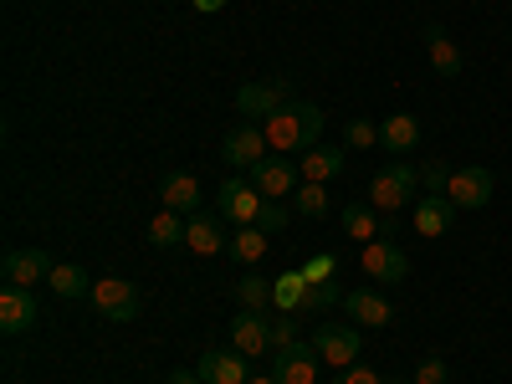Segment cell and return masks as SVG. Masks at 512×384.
I'll return each mask as SVG.
<instances>
[{
    "label": "cell",
    "instance_id": "cell-17",
    "mask_svg": "<svg viewBox=\"0 0 512 384\" xmlns=\"http://www.w3.org/2000/svg\"><path fill=\"white\" fill-rule=\"evenodd\" d=\"M344 164H349V149H338V144H318L308 154H297V175H303V185H328L344 175Z\"/></svg>",
    "mask_w": 512,
    "mask_h": 384
},
{
    "label": "cell",
    "instance_id": "cell-25",
    "mask_svg": "<svg viewBox=\"0 0 512 384\" xmlns=\"http://www.w3.org/2000/svg\"><path fill=\"white\" fill-rule=\"evenodd\" d=\"M303 297H308L303 267H292V272H282V277L272 282V308H282V313H297V318H303Z\"/></svg>",
    "mask_w": 512,
    "mask_h": 384
},
{
    "label": "cell",
    "instance_id": "cell-2",
    "mask_svg": "<svg viewBox=\"0 0 512 384\" xmlns=\"http://www.w3.org/2000/svg\"><path fill=\"white\" fill-rule=\"evenodd\" d=\"M364 200L379 210V216H400V210H410V205L420 200V164H410V159L379 164Z\"/></svg>",
    "mask_w": 512,
    "mask_h": 384
},
{
    "label": "cell",
    "instance_id": "cell-23",
    "mask_svg": "<svg viewBox=\"0 0 512 384\" xmlns=\"http://www.w3.org/2000/svg\"><path fill=\"white\" fill-rule=\"evenodd\" d=\"M420 36H425V57H431V67H436L441 77H461V47L446 36V26H441V21H431Z\"/></svg>",
    "mask_w": 512,
    "mask_h": 384
},
{
    "label": "cell",
    "instance_id": "cell-26",
    "mask_svg": "<svg viewBox=\"0 0 512 384\" xmlns=\"http://www.w3.org/2000/svg\"><path fill=\"white\" fill-rule=\"evenodd\" d=\"M47 287L57 297H67V303H72V297H93V282H88V272H82L77 262H57L52 277H47Z\"/></svg>",
    "mask_w": 512,
    "mask_h": 384
},
{
    "label": "cell",
    "instance_id": "cell-4",
    "mask_svg": "<svg viewBox=\"0 0 512 384\" xmlns=\"http://www.w3.org/2000/svg\"><path fill=\"white\" fill-rule=\"evenodd\" d=\"M359 272L374 287H400L410 277V256L400 251V241H369L359 246Z\"/></svg>",
    "mask_w": 512,
    "mask_h": 384
},
{
    "label": "cell",
    "instance_id": "cell-27",
    "mask_svg": "<svg viewBox=\"0 0 512 384\" xmlns=\"http://www.w3.org/2000/svg\"><path fill=\"white\" fill-rule=\"evenodd\" d=\"M236 303L251 313H272V282L267 277H236Z\"/></svg>",
    "mask_w": 512,
    "mask_h": 384
},
{
    "label": "cell",
    "instance_id": "cell-6",
    "mask_svg": "<svg viewBox=\"0 0 512 384\" xmlns=\"http://www.w3.org/2000/svg\"><path fill=\"white\" fill-rule=\"evenodd\" d=\"M139 303H144V292L128 282V277H93V308H98V318L134 323L139 318Z\"/></svg>",
    "mask_w": 512,
    "mask_h": 384
},
{
    "label": "cell",
    "instance_id": "cell-29",
    "mask_svg": "<svg viewBox=\"0 0 512 384\" xmlns=\"http://www.w3.org/2000/svg\"><path fill=\"white\" fill-rule=\"evenodd\" d=\"M328 308H344V292H338V282H308L303 318H323Z\"/></svg>",
    "mask_w": 512,
    "mask_h": 384
},
{
    "label": "cell",
    "instance_id": "cell-16",
    "mask_svg": "<svg viewBox=\"0 0 512 384\" xmlns=\"http://www.w3.org/2000/svg\"><path fill=\"white\" fill-rule=\"evenodd\" d=\"M231 344H236L246 359H267V354H272V328H267V313L241 308V313L231 318Z\"/></svg>",
    "mask_w": 512,
    "mask_h": 384
},
{
    "label": "cell",
    "instance_id": "cell-19",
    "mask_svg": "<svg viewBox=\"0 0 512 384\" xmlns=\"http://www.w3.org/2000/svg\"><path fill=\"white\" fill-rule=\"evenodd\" d=\"M344 313L359 318V328H390V323H395L390 297H379L374 287H354V292H344Z\"/></svg>",
    "mask_w": 512,
    "mask_h": 384
},
{
    "label": "cell",
    "instance_id": "cell-39",
    "mask_svg": "<svg viewBox=\"0 0 512 384\" xmlns=\"http://www.w3.org/2000/svg\"><path fill=\"white\" fill-rule=\"evenodd\" d=\"M164 384H205V379H200V374H195V369H175V374H169V379H164Z\"/></svg>",
    "mask_w": 512,
    "mask_h": 384
},
{
    "label": "cell",
    "instance_id": "cell-40",
    "mask_svg": "<svg viewBox=\"0 0 512 384\" xmlns=\"http://www.w3.org/2000/svg\"><path fill=\"white\" fill-rule=\"evenodd\" d=\"M246 384H277V374H251Z\"/></svg>",
    "mask_w": 512,
    "mask_h": 384
},
{
    "label": "cell",
    "instance_id": "cell-10",
    "mask_svg": "<svg viewBox=\"0 0 512 384\" xmlns=\"http://www.w3.org/2000/svg\"><path fill=\"white\" fill-rule=\"evenodd\" d=\"M52 267H57V262H52L41 246H11L6 262H0V277H6L11 287H36V282L52 277Z\"/></svg>",
    "mask_w": 512,
    "mask_h": 384
},
{
    "label": "cell",
    "instance_id": "cell-3",
    "mask_svg": "<svg viewBox=\"0 0 512 384\" xmlns=\"http://www.w3.org/2000/svg\"><path fill=\"white\" fill-rule=\"evenodd\" d=\"M287 103H292V88L282 77H256V82H241V88H236V113L246 123H267Z\"/></svg>",
    "mask_w": 512,
    "mask_h": 384
},
{
    "label": "cell",
    "instance_id": "cell-11",
    "mask_svg": "<svg viewBox=\"0 0 512 384\" xmlns=\"http://www.w3.org/2000/svg\"><path fill=\"white\" fill-rule=\"evenodd\" d=\"M246 180H251L256 190H262V200H287V195L303 190V185H297V180H303V175H297V164H292V159H282V154H267V159L256 164Z\"/></svg>",
    "mask_w": 512,
    "mask_h": 384
},
{
    "label": "cell",
    "instance_id": "cell-20",
    "mask_svg": "<svg viewBox=\"0 0 512 384\" xmlns=\"http://www.w3.org/2000/svg\"><path fill=\"white\" fill-rule=\"evenodd\" d=\"M415 144H420V118L415 113H390L379 123V149L384 154H415Z\"/></svg>",
    "mask_w": 512,
    "mask_h": 384
},
{
    "label": "cell",
    "instance_id": "cell-12",
    "mask_svg": "<svg viewBox=\"0 0 512 384\" xmlns=\"http://www.w3.org/2000/svg\"><path fill=\"white\" fill-rule=\"evenodd\" d=\"M41 323V308H36V297H31V287H0V333L6 338H16V333H31Z\"/></svg>",
    "mask_w": 512,
    "mask_h": 384
},
{
    "label": "cell",
    "instance_id": "cell-15",
    "mask_svg": "<svg viewBox=\"0 0 512 384\" xmlns=\"http://www.w3.org/2000/svg\"><path fill=\"white\" fill-rule=\"evenodd\" d=\"M318 349L313 344H287V349H277V364H272V374H277V384H318Z\"/></svg>",
    "mask_w": 512,
    "mask_h": 384
},
{
    "label": "cell",
    "instance_id": "cell-7",
    "mask_svg": "<svg viewBox=\"0 0 512 384\" xmlns=\"http://www.w3.org/2000/svg\"><path fill=\"white\" fill-rule=\"evenodd\" d=\"M262 190H256L251 180H241V175H231L221 190H216V216L226 221V226H256V216H262Z\"/></svg>",
    "mask_w": 512,
    "mask_h": 384
},
{
    "label": "cell",
    "instance_id": "cell-24",
    "mask_svg": "<svg viewBox=\"0 0 512 384\" xmlns=\"http://www.w3.org/2000/svg\"><path fill=\"white\" fill-rule=\"evenodd\" d=\"M267 246H272V236L262 231V226H231V241H226V256L236 267H256L267 256Z\"/></svg>",
    "mask_w": 512,
    "mask_h": 384
},
{
    "label": "cell",
    "instance_id": "cell-33",
    "mask_svg": "<svg viewBox=\"0 0 512 384\" xmlns=\"http://www.w3.org/2000/svg\"><path fill=\"white\" fill-rule=\"evenodd\" d=\"M374 144H379V123L354 118V123L344 128V149H374Z\"/></svg>",
    "mask_w": 512,
    "mask_h": 384
},
{
    "label": "cell",
    "instance_id": "cell-37",
    "mask_svg": "<svg viewBox=\"0 0 512 384\" xmlns=\"http://www.w3.org/2000/svg\"><path fill=\"white\" fill-rule=\"evenodd\" d=\"M333 384H384V374L379 369H369V364H349V369H338V379Z\"/></svg>",
    "mask_w": 512,
    "mask_h": 384
},
{
    "label": "cell",
    "instance_id": "cell-13",
    "mask_svg": "<svg viewBox=\"0 0 512 384\" xmlns=\"http://www.w3.org/2000/svg\"><path fill=\"white\" fill-rule=\"evenodd\" d=\"M410 221H415V236L441 241V236H451V226H456V205H451L446 195H420V200L410 205Z\"/></svg>",
    "mask_w": 512,
    "mask_h": 384
},
{
    "label": "cell",
    "instance_id": "cell-30",
    "mask_svg": "<svg viewBox=\"0 0 512 384\" xmlns=\"http://www.w3.org/2000/svg\"><path fill=\"white\" fill-rule=\"evenodd\" d=\"M292 210L297 216H313V221H323L328 210H333V195H328V185H303L292 195Z\"/></svg>",
    "mask_w": 512,
    "mask_h": 384
},
{
    "label": "cell",
    "instance_id": "cell-36",
    "mask_svg": "<svg viewBox=\"0 0 512 384\" xmlns=\"http://www.w3.org/2000/svg\"><path fill=\"white\" fill-rule=\"evenodd\" d=\"M256 226H262L267 236H282V231H287V205H282V200H267L262 216H256Z\"/></svg>",
    "mask_w": 512,
    "mask_h": 384
},
{
    "label": "cell",
    "instance_id": "cell-9",
    "mask_svg": "<svg viewBox=\"0 0 512 384\" xmlns=\"http://www.w3.org/2000/svg\"><path fill=\"white\" fill-rule=\"evenodd\" d=\"M492 190H497L492 169H482V164H461L456 175H451V185H446V200H451L456 210H487V205H492Z\"/></svg>",
    "mask_w": 512,
    "mask_h": 384
},
{
    "label": "cell",
    "instance_id": "cell-35",
    "mask_svg": "<svg viewBox=\"0 0 512 384\" xmlns=\"http://www.w3.org/2000/svg\"><path fill=\"white\" fill-rule=\"evenodd\" d=\"M333 272H338V256L333 251H313L308 262H303V277L308 282H333Z\"/></svg>",
    "mask_w": 512,
    "mask_h": 384
},
{
    "label": "cell",
    "instance_id": "cell-18",
    "mask_svg": "<svg viewBox=\"0 0 512 384\" xmlns=\"http://www.w3.org/2000/svg\"><path fill=\"white\" fill-rule=\"evenodd\" d=\"M226 241H231L226 221L210 216V210H195V216L185 221V246H190L195 256H216V251H226Z\"/></svg>",
    "mask_w": 512,
    "mask_h": 384
},
{
    "label": "cell",
    "instance_id": "cell-14",
    "mask_svg": "<svg viewBox=\"0 0 512 384\" xmlns=\"http://www.w3.org/2000/svg\"><path fill=\"white\" fill-rule=\"evenodd\" d=\"M195 374L205 384H246L251 379V359L241 349H210V354L195 359Z\"/></svg>",
    "mask_w": 512,
    "mask_h": 384
},
{
    "label": "cell",
    "instance_id": "cell-31",
    "mask_svg": "<svg viewBox=\"0 0 512 384\" xmlns=\"http://www.w3.org/2000/svg\"><path fill=\"white\" fill-rule=\"evenodd\" d=\"M451 175H456V169H451V164H446L441 154H431V159L420 164V195H446Z\"/></svg>",
    "mask_w": 512,
    "mask_h": 384
},
{
    "label": "cell",
    "instance_id": "cell-8",
    "mask_svg": "<svg viewBox=\"0 0 512 384\" xmlns=\"http://www.w3.org/2000/svg\"><path fill=\"white\" fill-rule=\"evenodd\" d=\"M272 154V144H267V134H262V123H236L231 134H226V144H221V159L236 169V175H251L256 164H262Z\"/></svg>",
    "mask_w": 512,
    "mask_h": 384
},
{
    "label": "cell",
    "instance_id": "cell-5",
    "mask_svg": "<svg viewBox=\"0 0 512 384\" xmlns=\"http://www.w3.org/2000/svg\"><path fill=\"white\" fill-rule=\"evenodd\" d=\"M313 349H318V359L328 364V369H349V364H359V323H344V318H328V323H318V333H313Z\"/></svg>",
    "mask_w": 512,
    "mask_h": 384
},
{
    "label": "cell",
    "instance_id": "cell-38",
    "mask_svg": "<svg viewBox=\"0 0 512 384\" xmlns=\"http://www.w3.org/2000/svg\"><path fill=\"white\" fill-rule=\"evenodd\" d=\"M190 6H195L200 16H216V11H226V6H231V0H190Z\"/></svg>",
    "mask_w": 512,
    "mask_h": 384
},
{
    "label": "cell",
    "instance_id": "cell-32",
    "mask_svg": "<svg viewBox=\"0 0 512 384\" xmlns=\"http://www.w3.org/2000/svg\"><path fill=\"white\" fill-rule=\"evenodd\" d=\"M297 323H303L297 313H282V308H272V313H267V328H272V354H277V349H287V344H297Z\"/></svg>",
    "mask_w": 512,
    "mask_h": 384
},
{
    "label": "cell",
    "instance_id": "cell-34",
    "mask_svg": "<svg viewBox=\"0 0 512 384\" xmlns=\"http://www.w3.org/2000/svg\"><path fill=\"white\" fill-rule=\"evenodd\" d=\"M451 379V364L441 359V354H425L420 364H415V379L410 384H446Z\"/></svg>",
    "mask_w": 512,
    "mask_h": 384
},
{
    "label": "cell",
    "instance_id": "cell-21",
    "mask_svg": "<svg viewBox=\"0 0 512 384\" xmlns=\"http://www.w3.org/2000/svg\"><path fill=\"white\" fill-rule=\"evenodd\" d=\"M338 221H344V236H354V246H369V241L384 236V216L369 200H349L344 210H338Z\"/></svg>",
    "mask_w": 512,
    "mask_h": 384
},
{
    "label": "cell",
    "instance_id": "cell-28",
    "mask_svg": "<svg viewBox=\"0 0 512 384\" xmlns=\"http://www.w3.org/2000/svg\"><path fill=\"white\" fill-rule=\"evenodd\" d=\"M185 221L190 216H180V210H159V216L149 221V241L154 246H180L185 241Z\"/></svg>",
    "mask_w": 512,
    "mask_h": 384
},
{
    "label": "cell",
    "instance_id": "cell-22",
    "mask_svg": "<svg viewBox=\"0 0 512 384\" xmlns=\"http://www.w3.org/2000/svg\"><path fill=\"white\" fill-rule=\"evenodd\" d=\"M159 200H164V210L195 216V210H200V175H190V169H175V175L159 185Z\"/></svg>",
    "mask_w": 512,
    "mask_h": 384
},
{
    "label": "cell",
    "instance_id": "cell-1",
    "mask_svg": "<svg viewBox=\"0 0 512 384\" xmlns=\"http://www.w3.org/2000/svg\"><path fill=\"white\" fill-rule=\"evenodd\" d=\"M323 128H328V113L318 108V103H287V108H277L267 123H262V134H267V144L277 149V154H308V149H318V139H323Z\"/></svg>",
    "mask_w": 512,
    "mask_h": 384
}]
</instances>
